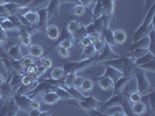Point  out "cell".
<instances>
[{"mask_svg":"<svg viewBox=\"0 0 155 116\" xmlns=\"http://www.w3.org/2000/svg\"><path fill=\"white\" fill-rule=\"evenodd\" d=\"M154 14H155V4H153L146 11V15L143 17V21L141 22L139 27L133 33V42L137 39H141L143 36L148 35V33L154 29Z\"/></svg>","mask_w":155,"mask_h":116,"instance_id":"cell-1","label":"cell"},{"mask_svg":"<svg viewBox=\"0 0 155 116\" xmlns=\"http://www.w3.org/2000/svg\"><path fill=\"white\" fill-rule=\"evenodd\" d=\"M133 78L137 81V91L141 95H147L149 92L154 91V86L150 84V81H149V79L146 76V72L145 71H142V70H140L138 67V70L134 73Z\"/></svg>","mask_w":155,"mask_h":116,"instance_id":"cell-2","label":"cell"},{"mask_svg":"<svg viewBox=\"0 0 155 116\" xmlns=\"http://www.w3.org/2000/svg\"><path fill=\"white\" fill-rule=\"evenodd\" d=\"M14 100L18 103L19 106V109L20 110H23V111H28L31 109V98H29L27 94H20V93H15L14 94Z\"/></svg>","mask_w":155,"mask_h":116,"instance_id":"cell-3","label":"cell"},{"mask_svg":"<svg viewBox=\"0 0 155 116\" xmlns=\"http://www.w3.org/2000/svg\"><path fill=\"white\" fill-rule=\"evenodd\" d=\"M104 28V21H103V16L97 17V19H92V21L90 23H87L85 26L86 34H101V30Z\"/></svg>","mask_w":155,"mask_h":116,"instance_id":"cell-4","label":"cell"},{"mask_svg":"<svg viewBox=\"0 0 155 116\" xmlns=\"http://www.w3.org/2000/svg\"><path fill=\"white\" fill-rule=\"evenodd\" d=\"M133 79V77H128V76H121L120 78H118L117 80L113 81V87L112 91L113 94H118L121 93L125 89V87L130 84V81Z\"/></svg>","mask_w":155,"mask_h":116,"instance_id":"cell-5","label":"cell"},{"mask_svg":"<svg viewBox=\"0 0 155 116\" xmlns=\"http://www.w3.org/2000/svg\"><path fill=\"white\" fill-rule=\"evenodd\" d=\"M38 14H39V21L36 23L35 28L38 29V31H45L46 27L48 26V21L50 20L49 16H48V13H47V9L46 7L45 8H41L38 11Z\"/></svg>","mask_w":155,"mask_h":116,"instance_id":"cell-6","label":"cell"},{"mask_svg":"<svg viewBox=\"0 0 155 116\" xmlns=\"http://www.w3.org/2000/svg\"><path fill=\"white\" fill-rule=\"evenodd\" d=\"M101 6H103V15L107 16L113 21L116 0H101Z\"/></svg>","mask_w":155,"mask_h":116,"instance_id":"cell-7","label":"cell"},{"mask_svg":"<svg viewBox=\"0 0 155 116\" xmlns=\"http://www.w3.org/2000/svg\"><path fill=\"white\" fill-rule=\"evenodd\" d=\"M22 74L23 73H20V72H15V71H13L12 73H9L8 74V78L6 79L8 81V84L11 85V87L13 88V91L16 92L18 91V88L21 86V78H22Z\"/></svg>","mask_w":155,"mask_h":116,"instance_id":"cell-8","label":"cell"},{"mask_svg":"<svg viewBox=\"0 0 155 116\" xmlns=\"http://www.w3.org/2000/svg\"><path fill=\"white\" fill-rule=\"evenodd\" d=\"M60 7H61V4H60V0H49L48 4L46 6L47 13L49 19L51 17H56L58 15V12H60Z\"/></svg>","mask_w":155,"mask_h":116,"instance_id":"cell-9","label":"cell"},{"mask_svg":"<svg viewBox=\"0 0 155 116\" xmlns=\"http://www.w3.org/2000/svg\"><path fill=\"white\" fill-rule=\"evenodd\" d=\"M103 65H105V71H104V73H103V76H105V77H109L111 80H117L118 78H120L123 76V72L120 71L119 69H117L114 66H112V65H110V64H103Z\"/></svg>","mask_w":155,"mask_h":116,"instance_id":"cell-10","label":"cell"},{"mask_svg":"<svg viewBox=\"0 0 155 116\" xmlns=\"http://www.w3.org/2000/svg\"><path fill=\"white\" fill-rule=\"evenodd\" d=\"M112 34H113V39H114V43H116L117 45H123V44L126 43L127 34H126V31L124 29H121V28L113 29Z\"/></svg>","mask_w":155,"mask_h":116,"instance_id":"cell-11","label":"cell"},{"mask_svg":"<svg viewBox=\"0 0 155 116\" xmlns=\"http://www.w3.org/2000/svg\"><path fill=\"white\" fill-rule=\"evenodd\" d=\"M18 34H19V39H20V45L28 48L31 44V35L26 30L25 28H20L18 29Z\"/></svg>","mask_w":155,"mask_h":116,"instance_id":"cell-12","label":"cell"},{"mask_svg":"<svg viewBox=\"0 0 155 116\" xmlns=\"http://www.w3.org/2000/svg\"><path fill=\"white\" fill-rule=\"evenodd\" d=\"M149 44H150V37H149V34H148L146 36H143V37H141V39L134 41L132 44L128 46L127 52L133 50V49H135V48H149ZM148 50H149V49H148Z\"/></svg>","mask_w":155,"mask_h":116,"instance_id":"cell-13","label":"cell"},{"mask_svg":"<svg viewBox=\"0 0 155 116\" xmlns=\"http://www.w3.org/2000/svg\"><path fill=\"white\" fill-rule=\"evenodd\" d=\"M45 33H46L47 37L53 41H56L61 36V30L56 24H48L45 29Z\"/></svg>","mask_w":155,"mask_h":116,"instance_id":"cell-14","label":"cell"},{"mask_svg":"<svg viewBox=\"0 0 155 116\" xmlns=\"http://www.w3.org/2000/svg\"><path fill=\"white\" fill-rule=\"evenodd\" d=\"M97 84L99 86V88H101L103 91H111L113 87V80H111L109 77H105L101 74V77L96 78Z\"/></svg>","mask_w":155,"mask_h":116,"instance_id":"cell-15","label":"cell"},{"mask_svg":"<svg viewBox=\"0 0 155 116\" xmlns=\"http://www.w3.org/2000/svg\"><path fill=\"white\" fill-rule=\"evenodd\" d=\"M0 94H1L2 100H8V99H11V98H13V96H14L15 92L13 91V88H12L11 85L8 84L7 80H6L2 85L0 86Z\"/></svg>","mask_w":155,"mask_h":116,"instance_id":"cell-16","label":"cell"},{"mask_svg":"<svg viewBox=\"0 0 155 116\" xmlns=\"http://www.w3.org/2000/svg\"><path fill=\"white\" fill-rule=\"evenodd\" d=\"M28 54L34 59H39L45 55V52H43V48L41 45H39V44H31L28 46Z\"/></svg>","mask_w":155,"mask_h":116,"instance_id":"cell-17","label":"cell"},{"mask_svg":"<svg viewBox=\"0 0 155 116\" xmlns=\"http://www.w3.org/2000/svg\"><path fill=\"white\" fill-rule=\"evenodd\" d=\"M6 54H7L11 58H13V59H21L23 56H25V55L22 54V50H21V45H20V44H14V45H12L7 50Z\"/></svg>","mask_w":155,"mask_h":116,"instance_id":"cell-18","label":"cell"},{"mask_svg":"<svg viewBox=\"0 0 155 116\" xmlns=\"http://www.w3.org/2000/svg\"><path fill=\"white\" fill-rule=\"evenodd\" d=\"M42 100L47 105H55V103H57L60 101V98L55 93V91H49V92H46L42 94Z\"/></svg>","mask_w":155,"mask_h":116,"instance_id":"cell-19","label":"cell"},{"mask_svg":"<svg viewBox=\"0 0 155 116\" xmlns=\"http://www.w3.org/2000/svg\"><path fill=\"white\" fill-rule=\"evenodd\" d=\"M53 91H55V93L58 95L60 101H68L71 99V95H70L69 92H68L67 87H63V86H61L60 84L57 86H55V88Z\"/></svg>","mask_w":155,"mask_h":116,"instance_id":"cell-20","label":"cell"},{"mask_svg":"<svg viewBox=\"0 0 155 116\" xmlns=\"http://www.w3.org/2000/svg\"><path fill=\"white\" fill-rule=\"evenodd\" d=\"M49 0H31L28 2V5H26L25 7L31 11H39L41 8H45L47 6Z\"/></svg>","mask_w":155,"mask_h":116,"instance_id":"cell-21","label":"cell"},{"mask_svg":"<svg viewBox=\"0 0 155 116\" xmlns=\"http://www.w3.org/2000/svg\"><path fill=\"white\" fill-rule=\"evenodd\" d=\"M131 110H132V115H143L147 111V106L142 101H139V102L132 103Z\"/></svg>","mask_w":155,"mask_h":116,"instance_id":"cell-22","label":"cell"},{"mask_svg":"<svg viewBox=\"0 0 155 116\" xmlns=\"http://www.w3.org/2000/svg\"><path fill=\"white\" fill-rule=\"evenodd\" d=\"M153 59H155V54L150 52V51H148V52L143 54L142 56L134 58L133 62H134V64H135L137 66H139V65H141V64H145V63L149 62V61H153Z\"/></svg>","mask_w":155,"mask_h":116,"instance_id":"cell-23","label":"cell"},{"mask_svg":"<svg viewBox=\"0 0 155 116\" xmlns=\"http://www.w3.org/2000/svg\"><path fill=\"white\" fill-rule=\"evenodd\" d=\"M6 103H7V108H8V116H15L19 114V106L15 102L14 98H11L6 100Z\"/></svg>","mask_w":155,"mask_h":116,"instance_id":"cell-24","label":"cell"},{"mask_svg":"<svg viewBox=\"0 0 155 116\" xmlns=\"http://www.w3.org/2000/svg\"><path fill=\"white\" fill-rule=\"evenodd\" d=\"M67 89H68L69 94L71 95V99H72V100H78V101L83 100L86 95V94H84V93L82 92L79 88H76V87H74V86L68 87Z\"/></svg>","mask_w":155,"mask_h":116,"instance_id":"cell-25","label":"cell"},{"mask_svg":"<svg viewBox=\"0 0 155 116\" xmlns=\"http://www.w3.org/2000/svg\"><path fill=\"white\" fill-rule=\"evenodd\" d=\"M0 27L6 31V33H7V31L18 30V29H16V27L14 26V23L12 22L8 17H1V19H0Z\"/></svg>","mask_w":155,"mask_h":116,"instance_id":"cell-26","label":"cell"},{"mask_svg":"<svg viewBox=\"0 0 155 116\" xmlns=\"http://www.w3.org/2000/svg\"><path fill=\"white\" fill-rule=\"evenodd\" d=\"M93 87H94V83H93L92 79H90V78H84V80H83L82 86H81L79 89L84 93V94H89V93H91V91L93 89Z\"/></svg>","mask_w":155,"mask_h":116,"instance_id":"cell-27","label":"cell"},{"mask_svg":"<svg viewBox=\"0 0 155 116\" xmlns=\"http://www.w3.org/2000/svg\"><path fill=\"white\" fill-rule=\"evenodd\" d=\"M93 56H96V50H94V48H93L92 44L83 46V50H82V59H89V58H92Z\"/></svg>","mask_w":155,"mask_h":116,"instance_id":"cell-28","label":"cell"},{"mask_svg":"<svg viewBox=\"0 0 155 116\" xmlns=\"http://www.w3.org/2000/svg\"><path fill=\"white\" fill-rule=\"evenodd\" d=\"M64 76H65V72H64L63 67H54L50 72V78L53 80H56V81L62 80Z\"/></svg>","mask_w":155,"mask_h":116,"instance_id":"cell-29","label":"cell"},{"mask_svg":"<svg viewBox=\"0 0 155 116\" xmlns=\"http://www.w3.org/2000/svg\"><path fill=\"white\" fill-rule=\"evenodd\" d=\"M81 26H82V23L79 22V21H77V20H70L65 24V28H67V30H68V33H69L70 35H72V34H75L77 31V29Z\"/></svg>","mask_w":155,"mask_h":116,"instance_id":"cell-30","label":"cell"},{"mask_svg":"<svg viewBox=\"0 0 155 116\" xmlns=\"http://www.w3.org/2000/svg\"><path fill=\"white\" fill-rule=\"evenodd\" d=\"M92 19H97L103 15V6H101V0H96V2L93 4V9H92Z\"/></svg>","mask_w":155,"mask_h":116,"instance_id":"cell-31","label":"cell"},{"mask_svg":"<svg viewBox=\"0 0 155 116\" xmlns=\"http://www.w3.org/2000/svg\"><path fill=\"white\" fill-rule=\"evenodd\" d=\"M38 67H39V65L34 62L33 64H31L29 66H27V67L25 69V73L31 76L34 79H38Z\"/></svg>","mask_w":155,"mask_h":116,"instance_id":"cell-32","label":"cell"},{"mask_svg":"<svg viewBox=\"0 0 155 116\" xmlns=\"http://www.w3.org/2000/svg\"><path fill=\"white\" fill-rule=\"evenodd\" d=\"M85 12H86V8L84 7L82 4H76V5H74V8H72V11H71L72 15L77 16V17L83 16L85 14Z\"/></svg>","mask_w":155,"mask_h":116,"instance_id":"cell-33","label":"cell"},{"mask_svg":"<svg viewBox=\"0 0 155 116\" xmlns=\"http://www.w3.org/2000/svg\"><path fill=\"white\" fill-rule=\"evenodd\" d=\"M140 70L145 71V72H150V73H154L155 71V59L153 61H149V62L145 63V64H141L138 66Z\"/></svg>","mask_w":155,"mask_h":116,"instance_id":"cell-34","label":"cell"},{"mask_svg":"<svg viewBox=\"0 0 155 116\" xmlns=\"http://www.w3.org/2000/svg\"><path fill=\"white\" fill-rule=\"evenodd\" d=\"M60 45L64 46V48H67V49H69V50H71V49H74L75 48V44H76V41H75V39L71 36V37H67V39H62L60 43H58Z\"/></svg>","mask_w":155,"mask_h":116,"instance_id":"cell-35","label":"cell"},{"mask_svg":"<svg viewBox=\"0 0 155 116\" xmlns=\"http://www.w3.org/2000/svg\"><path fill=\"white\" fill-rule=\"evenodd\" d=\"M77 76V73H67L65 76H64V86L68 88V87H71V86H74V81H75V78Z\"/></svg>","mask_w":155,"mask_h":116,"instance_id":"cell-36","label":"cell"},{"mask_svg":"<svg viewBox=\"0 0 155 116\" xmlns=\"http://www.w3.org/2000/svg\"><path fill=\"white\" fill-rule=\"evenodd\" d=\"M141 99H142V95H141L137 89L133 91V92L128 93V101H130V103L139 102V101H141Z\"/></svg>","mask_w":155,"mask_h":116,"instance_id":"cell-37","label":"cell"},{"mask_svg":"<svg viewBox=\"0 0 155 116\" xmlns=\"http://www.w3.org/2000/svg\"><path fill=\"white\" fill-rule=\"evenodd\" d=\"M27 114L29 116H43V115H53L51 111H43L41 108H35V109H29L27 111Z\"/></svg>","mask_w":155,"mask_h":116,"instance_id":"cell-38","label":"cell"},{"mask_svg":"<svg viewBox=\"0 0 155 116\" xmlns=\"http://www.w3.org/2000/svg\"><path fill=\"white\" fill-rule=\"evenodd\" d=\"M11 63H12L13 71L20 72V73H25V69H23V66H22V64H21V62H20V59H13V58H11Z\"/></svg>","mask_w":155,"mask_h":116,"instance_id":"cell-39","label":"cell"},{"mask_svg":"<svg viewBox=\"0 0 155 116\" xmlns=\"http://www.w3.org/2000/svg\"><path fill=\"white\" fill-rule=\"evenodd\" d=\"M85 35H87V34H86L85 26H84V24H82V26L77 29V31H76L75 34H72L71 36L75 39V41H78V39H82V37H83V36H85Z\"/></svg>","mask_w":155,"mask_h":116,"instance_id":"cell-40","label":"cell"},{"mask_svg":"<svg viewBox=\"0 0 155 116\" xmlns=\"http://www.w3.org/2000/svg\"><path fill=\"white\" fill-rule=\"evenodd\" d=\"M57 54L60 57H62V58H69L70 55H71V50L69 49H67V48H64L62 45H57Z\"/></svg>","mask_w":155,"mask_h":116,"instance_id":"cell-41","label":"cell"},{"mask_svg":"<svg viewBox=\"0 0 155 116\" xmlns=\"http://www.w3.org/2000/svg\"><path fill=\"white\" fill-rule=\"evenodd\" d=\"M105 42H104V39H99L98 41H96V42H93L92 45L94 48V50H96V54H99L101 50L104 49V46H105Z\"/></svg>","mask_w":155,"mask_h":116,"instance_id":"cell-42","label":"cell"},{"mask_svg":"<svg viewBox=\"0 0 155 116\" xmlns=\"http://www.w3.org/2000/svg\"><path fill=\"white\" fill-rule=\"evenodd\" d=\"M20 62H21V64H22L23 69H26L27 66H29L31 64H33V63H34V58H33V57H31L29 55H28V56H23L22 58L20 59Z\"/></svg>","mask_w":155,"mask_h":116,"instance_id":"cell-43","label":"cell"},{"mask_svg":"<svg viewBox=\"0 0 155 116\" xmlns=\"http://www.w3.org/2000/svg\"><path fill=\"white\" fill-rule=\"evenodd\" d=\"M41 65L45 67V69L49 70L53 67V61L49 58V57H41Z\"/></svg>","mask_w":155,"mask_h":116,"instance_id":"cell-44","label":"cell"},{"mask_svg":"<svg viewBox=\"0 0 155 116\" xmlns=\"http://www.w3.org/2000/svg\"><path fill=\"white\" fill-rule=\"evenodd\" d=\"M148 96V101H149V106H150V109L153 110L155 113V105H154V100H155V94H154V91H152V92H149L146 95Z\"/></svg>","mask_w":155,"mask_h":116,"instance_id":"cell-45","label":"cell"},{"mask_svg":"<svg viewBox=\"0 0 155 116\" xmlns=\"http://www.w3.org/2000/svg\"><path fill=\"white\" fill-rule=\"evenodd\" d=\"M85 113L90 116H104L103 111H101L99 108H91V109H89L87 111H85Z\"/></svg>","mask_w":155,"mask_h":116,"instance_id":"cell-46","label":"cell"},{"mask_svg":"<svg viewBox=\"0 0 155 116\" xmlns=\"http://www.w3.org/2000/svg\"><path fill=\"white\" fill-rule=\"evenodd\" d=\"M78 42L81 43V45H82V46H86V45H90V44H92L91 39H90V37H89L87 35L83 36L82 39H78Z\"/></svg>","mask_w":155,"mask_h":116,"instance_id":"cell-47","label":"cell"},{"mask_svg":"<svg viewBox=\"0 0 155 116\" xmlns=\"http://www.w3.org/2000/svg\"><path fill=\"white\" fill-rule=\"evenodd\" d=\"M83 80H84V77L78 76V74H77V76H76V78H75V81H74V87H76V88H81Z\"/></svg>","mask_w":155,"mask_h":116,"instance_id":"cell-48","label":"cell"},{"mask_svg":"<svg viewBox=\"0 0 155 116\" xmlns=\"http://www.w3.org/2000/svg\"><path fill=\"white\" fill-rule=\"evenodd\" d=\"M6 115H8V108H7L6 100H5V102L0 106V116H6Z\"/></svg>","mask_w":155,"mask_h":116,"instance_id":"cell-49","label":"cell"},{"mask_svg":"<svg viewBox=\"0 0 155 116\" xmlns=\"http://www.w3.org/2000/svg\"><path fill=\"white\" fill-rule=\"evenodd\" d=\"M90 39H91V42H96V41H98L99 39H101V34H97V33H94V34H89L87 35Z\"/></svg>","mask_w":155,"mask_h":116,"instance_id":"cell-50","label":"cell"},{"mask_svg":"<svg viewBox=\"0 0 155 116\" xmlns=\"http://www.w3.org/2000/svg\"><path fill=\"white\" fill-rule=\"evenodd\" d=\"M79 4H82L84 7L87 8L90 7V6H92L93 4H94V1L93 0H79Z\"/></svg>","mask_w":155,"mask_h":116,"instance_id":"cell-51","label":"cell"},{"mask_svg":"<svg viewBox=\"0 0 155 116\" xmlns=\"http://www.w3.org/2000/svg\"><path fill=\"white\" fill-rule=\"evenodd\" d=\"M35 108H41V103L38 100H35V99H31V109H35Z\"/></svg>","mask_w":155,"mask_h":116,"instance_id":"cell-52","label":"cell"},{"mask_svg":"<svg viewBox=\"0 0 155 116\" xmlns=\"http://www.w3.org/2000/svg\"><path fill=\"white\" fill-rule=\"evenodd\" d=\"M47 69H45L42 65H39V67H38V79L40 77H42V76H45V73H46Z\"/></svg>","mask_w":155,"mask_h":116,"instance_id":"cell-53","label":"cell"},{"mask_svg":"<svg viewBox=\"0 0 155 116\" xmlns=\"http://www.w3.org/2000/svg\"><path fill=\"white\" fill-rule=\"evenodd\" d=\"M60 4H72V5H76L79 4V0H60Z\"/></svg>","mask_w":155,"mask_h":116,"instance_id":"cell-54","label":"cell"},{"mask_svg":"<svg viewBox=\"0 0 155 116\" xmlns=\"http://www.w3.org/2000/svg\"><path fill=\"white\" fill-rule=\"evenodd\" d=\"M153 4H155V0H145V8H146V11H147L148 8L150 7Z\"/></svg>","mask_w":155,"mask_h":116,"instance_id":"cell-55","label":"cell"},{"mask_svg":"<svg viewBox=\"0 0 155 116\" xmlns=\"http://www.w3.org/2000/svg\"><path fill=\"white\" fill-rule=\"evenodd\" d=\"M5 81H6V78H5V76H4L2 73H0V86L2 85Z\"/></svg>","mask_w":155,"mask_h":116,"instance_id":"cell-56","label":"cell"},{"mask_svg":"<svg viewBox=\"0 0 155 116\" xmlns=\"http://www.w3.org/2000/svg\"><path fill=\"white\" fill-rule=\"evenodd\" d=\"M2 46H4V41L0 39V49H2Z\"/></svg>","mask_w":155,"mask_h":116,"instance_id":"cell-57","label":"cell"},{"mask_svg":"<svg viewBox=\"0 0 155 116\" xmlns=\"http://www.w3.org/2000/svg\"><path fill=\"white\" fill-rule=\"evenodd\" d=\"M2 100V98H1V94H0V101Z\"/></svg>","mask_w":155,"mask_h":116,"instance_id":"cell-58","label":"cell"}]
</instances>
